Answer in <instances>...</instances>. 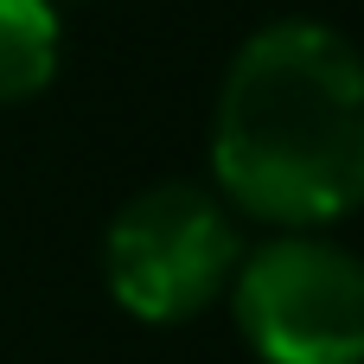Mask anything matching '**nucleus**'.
Returning <instances> with one entry per match:
<instances>
[{"label":"nucleus","mask_w":364,"mask_h":364,"mask_svg":"<svg viewBox=\"0 0 364 364\" xmlns=\"http://www.w3.org/2000/svg\"><path fill=\"white\" fill-rule=\"evenodd\" d=\"M218 186L269 224H333L364 192V77L320 19L262 26L218 96Z\"/></svg>","instance_id":"obj_1"},{"label":"nucleus","mask_w":364,"mask_h":364,"mask_svg":"<svg viewBox=\"0 0 364 364\" xmlns=\"http://www.w3.org/2000/svg\"><path fill=\"white\" fill-rule=\"evenodd\" d=\"M109 288L147 326H179L218 301L237 275V230L224 205L198 186H154L128 198L109 224Z\"/></svg>","instance_id":"obj_2"},{"label":"nucleus","mask_w":364,"mask_h":364,"mask_svg":"<svg viewBox=\"0 0 364 364\" xmlns=\"http://www.w3.org/2000/svg\"><path fill=\"white\" fill-rule=\"evenodd\" d=\"M58 70L51 0H0V102H26Z\"/></svg>","instance_id":"obj_4"},{"label":"nucleus","mask_w":364,"mask_h":364,"mask_svg":"<svg viewBox=\"0 0 364 364\" xmlns=\"http://www.w3.org/2000/svg\"><path fill=\"white\" fill-rule=\"evenodd\" d=\"M237 326L262 364H358L364 275L314 237H282L237 269Z\"/></svg>","instance_id":"obj_3"}]
</instances>
